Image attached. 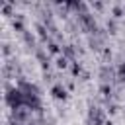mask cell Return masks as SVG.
Here are the masks:
<instances>
[{"label": "cell", "instance_id": "obj_1", "mask_svg": "<svg viewBox=\"0 0 125 125\" xmlns=\"http://www.w3.org/2000/svg\"><path fill=\"white\" fill-rule=\"evenodd\" d=\"M53 94H55V98H64V96H66L64 88H61V86H55V88H53Z\"/></svg>", "mask_w": 125, "mask_h": 125}, {"label": "cell", "instance_id": "obj_2", "mask_svg": "<svg viewBox=\"0 0 125 125\" xmlns=\"http://www.w3.org/2000/svg\"><path fill=\"white\" fill-rule=\"evenodd\" d=\"M57 64H59V68H64V66H66V59H64V57H61V59L57 61Z\"/></svg>", "mask_w": 125, "mask_h": 125}]
</instances>
